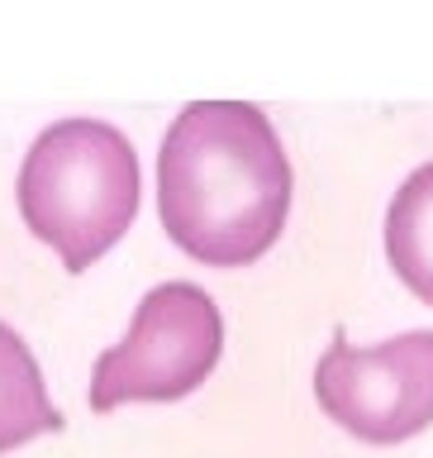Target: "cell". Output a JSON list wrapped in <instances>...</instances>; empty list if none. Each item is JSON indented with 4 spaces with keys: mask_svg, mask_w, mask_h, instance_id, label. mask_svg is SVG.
<instances>
[{
    "mask_svg": "<svg viewBox=\"0 0 433 458\" xmlns=\"http://www.w3.org/2000/svg\"><path fill=\"white\" fill-rule=\"evenodd\" d=\"M291 157L253 100H191L157 148V215L205 267H248L291 215Z\"/></svg>",
    "mask_w": 433,
    "mask_h": 458,
    "instance_id": "6da1fadb",
    "label": "cell"
},
{
    "mask_svg": "<svg viewBox=\"0 0 433 458\" xmlns=\"http://www.w3.org/2000/svg\"><path fill=\"white\" fill-rule=\"evenodd\" d=\"M138 153L129 134L96 114H67L29 143L14 200L24 229L62 258L67 272L96 267L138 215Z\"/></svg>",
    "mask_w": 433,
    "mask_h": 458,
    "instance_id": "7a4b0ae2",
    "label": "cell"
},
{
    "mask_svg": "<svg viewBox=\"0 0 433 458\" xmlns=\"http://www.w3.org/2000/svg\"><path fill=\"white\" fill-rule=\"evenodd\" d=\"M224 353V315L196 282H162L134 306L124 339L96 358L91 411L129 401H181L210 382Z\"/></svg>",
    "mask_w": 433,
    "mask_h": 458,
    "instance_id": "3957f363",
    "label": "cell"
},
{
    "mask_svg": "<svg viewBox=\"0 0 433 458\" xmlns=\"http://www.w3.org/2000/svg\"><path fill=\"white\" fill-rule=\"evenodd\" d=\"M314 401L362 444H405L433 425V329L357 349L343 335L314 363Z\"/></svg>",
    "mask_w": 433,
    "mask_h": 458,
    "instance_id": "277c9868",
    "label": "cell"
},
{
    "mask_svg": "<svg viewBox=\"0 0 433 458\" xmlns=\"http://www.w3.org/2000/svg\"><path fill=\"white\" fill-rule=\"evenodd\" d=\"M57 429H62V411L48 401L34 349L20 339V329L0 320V454Z\"/></svg>",
    "mask_w": 433,
    "mask_h": 458,
    "instance_id": "5b68a950",
    "label": "cell"
},
{
    "mask_svg": "<svg viewBox=\"0 0 433 458\" xmlns=\"http://www.w3.org/2000/svg\"><path fill=\"white\" fill-rule=\"evenodd\" d=\"M386 258L396 277L433 306V163H420L386 206Z\"/></svg>",
    "mask_w": 433,
    "mask_h": 458,
    "instance_id": "8992f818",
    "label": "cell"
}]
</instances>
